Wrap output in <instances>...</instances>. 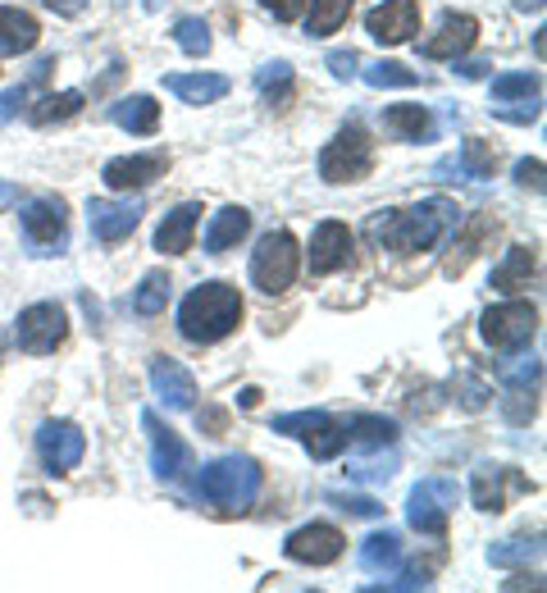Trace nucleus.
<instances>
[{"instance_id":"ddd939ff","label":"nucleus","mask_w":547,"mask_h":593,"mask_svg":"<svg viewBox=\"0 0 547 593\" xmlns=\"http://www.w3.org/2000/svg\"><path fill=\"white\" fill-rule=\"evenodd\" d=\"M165 169H169V156L151 152V156H119V160H109L101 178H105L109 193H137V188H146V183H156Z\"/></svg>"},{"instance_id":"09e8293b","label":"nucleus","mask_w":547,"mask_h":593,"mask_svg":"<svg viewBox=\"0 0 547 593\" xmlns=\"http://www.w3.org/2000/svg\"><path fill=\"white\" fill-rule=\"evenodd\" d=\"M516 178L525 183V188L543 193V160H520V165H516Z\"/></svg>"},{"instance_id":"f704fd0d","label":"nucleus","mask_w":547,"mask_h":593,"mask_svg":"<svg viewBox=\"0 0 547 593\" xmlns=\"http://www.w3.org/2000/svg\"><path fill=\"white\" fill-rule=\"evenodd\" d=\"M461 169H465V178H493V169H497V152L488 142H480V137H470L465 146H461Z\"/></svg>"},{"instance_id":"423d86ee","label":"nucleus","mask_w":547,"mask_h":593,"mask_svg":"<svg viewBox=\"0 0 547 593\" xmlns=\"http://www.w3.org/2000/svg\"><path fill=\"white\" fill-rule=\"evenodd\" d=\"M538 333V306L529 302H502L484 311V343L497 352H516Z\"/></svg>"},{"instance_id":"39448f33","label":"nucleus","mask_w":547,"mask_h":593,"mask_svg":"<svg viewBox=\"0 0 547 593\" xmlns=\"http://www.w3.org/2000/svg\"><path fill=\"white\" fill-rule=\"evenodd\" d=\"M375 169V146L356 124H347L334 142L319 152V178L324 183H360Z\"/></svg>"},{"instance_id":"9b49d317","label":"nucleus","mask_w":547,"mask_h":593,"mask_svg":"<svg viewBox=\"0 0 547 593\" xmlns=\"http://www.w3.org/2000/svg\"><path fill=\"white\" fill-rule=\"evenodd\" d=\"M343 548H347V539L334 526H302L297 534H287V543H283L287 558L302 562V566H328V562H338Z\"/></svg>"},{"instance_id":"a18cd8bd","label":"nucleus","mask_w":547,"mask_h":593,"mask_svg":"<svg viewBox=\"0 0 547 593\" xmlns=\"http://www.w3.org/2000/svg\"><path fill=\"white\" fill-rule=\"evenodd\" d=\"M488 397H493V393H488L480 379H470V375L461 379V406H465V412H484Z\"/></svg>"},{"instance_id":"ea45409f","label":"nucleus","mask_w":547,"mask_h":593,"mask_svg":"<svg viewBox=\"0 0 547 593\" xmlns=\"http://www.w3.org/2000/svg\"><path fill=\"white\" fill-rule=\"evenodd\" d=\"M365 83H370V87H411L415 73L401 69V64H392V60H379V64L365 69Z\"/></svg>"},{"instance_id":"a19ab883","label":"nucleus","mask_w":547,"mask_h":593,"mask_svg":"<svg viewBox=\"0 0 547 593\" xmlns=\"http://www.w3.org/2000/svg\"><path fill=\"white\" fill-rule=\"evenodd\" d=\"M392 470H397V452L370 457V461H351V466H347V475L360 479V485H383V479H392Z\"/></svg>"},{"instance_id":"c85d7f7f","label":"nucleus","mask_w":547,"mask_h":593,"mask_svg":"<svg viewBox=\"0 0 547 593\" xmlns=\"http://www.w3.org/2000/svg\"><path fill=\"white\" fill-rule=\"evenodd\" d=\"M347 438H356L360 448H375V452L392 448V443H397V420H388V416H356Z\"/></svg>"},{"instance_id":"bb28decb","label":"nucleus","mask_w":547,"mask_h":593,"mask_svg":"<svg viewBox=\"0 0 547 593\" xmlns=\"http://www.w3.org/2000/svg\"><path fill=\"white\" fill-rule=\"evenodd\" d=\"M543 558V539L534 534H520V539H502V543H493L488 548V562L493 566H529V562H538Z\"/></svg>"},{"instance_id":"4468645a","label":"nucleus","mask_w":547,"mask_h":593,"mask_svg":"<svg viewBox=\"0 0 547 593\" xmlns=\"http://www.w3.org/2000/svg\"><path fill=\"white\" fill-rule=\"evenodd\" d=\"M141 215H146L141 201H105L101 197V201L87 206V225H92V233L101 242H124L141 225Z\"/></svg>"},{"instance_id":"6e6d98bb","label":"nucleus","mask_w":547,"mask_h":593,"mask_svg":"<svg viewBox=\"0 0 547 593\" xmlns=\"http://www.w3.org/2000/svg\"><path fill=\"white\" fill-rule=\"evenodd\" d=\"M516 10H525V14L534 10V14H538V10H543V0H516Z\"/></svg>"},{"instance_id":"393cba45","label":"nucleus","mask_w":547,"mask_h":593,"mask_svg":"<svg viewBox=\"0 0 547 593\" xmlns=\"http://www.w3.org/2000/svg\"><path fill=\"white\" fill-rule=\"evenodd\" d=\"M109 119H115L119 128H128V133H137V137H146V133H156V124H160V105L151 96H124V101L109 105Z\"/></svg>"},{"instance_id":"9d476101","label":"nucleus","mask_w":547,"mask_h":593,"mask_svg":"<svg viewBox=\"0 0 547 593\" xmlns=\"http://www.w3.org/2000/svg\"><path fill=\"white\" fill-rule=\"evenodd\" d=\"M36 452H42L51 475H69V470H78V461L87 452V438H83L78 425H69V420H46L42 434H36Z\"/></svg>"},{"instance_id":"20e7f679","label":"nucleus","mask_w":547,"mask_h":593,"mask_svg":"<svg viewBox=\"0 0 547 593\" xmlns=\"http://www.w3.org/2000/svg\"><path fill=\"white\" fill-rule=\"evenodd\" d=\"M297 270H302V247H297V238H292L287 229L265 233L261 242H255V251H251V283L261 292H270V296L287 292L292 279H297Z\"/></svg>"},{"instance_id":"864d4df0","label":"nucleus","mask_w":547,"mask_h":593,"mask_svg":"<svg viewBox=\"0 0 547 593\" xmlns=\"http://www.w3.org/2000/svg\"><path fill=\"white\" fill-rule=\"evenodd\" d=\"M19 201V188H14V183H6V178H0V210H10Z\"/></svg>"},{"instance_id":"2eb2a0df","label":"nucleus","mask_w":547,"mask_h":593,"mask_svg":"<svg viewBox=\"0 0 547 593\" xmlns=\"http://www.w3.org/2000/svg\"><path fill=\"white\" fill-rule=\"evenodd\" d=\"M151 384L160 393V402L169 406V412H192V402H197V379H192V370L173 361V356H156L151 361Z\"/></svg>"},{"instance_id":"de8ad7c7","label":"nucleus","mask_w":547,"mask_h":593,"mask_svg":"<svg viewBox=\"0 0 547 593\" xmlns=\"http://www.w3.org/2000/svg\"><path fill=\"white\" fill-rule=\"evenodd\" d=\"M261 6L274 14V19H283V23H292V19H297L302 14V6H306V0H261Z\"/></svg>"},{"instance_id":"f3484780","label":"nucleus","mask_w":547,"mask_h":593,"mask_svg":"<svg viewBox=\"0 0 547 593\" xmlns=\"http://www.w3.org/2000/svg\"><path fill=\"white\" fill-rule=\"evenodd\" d=\"M351 261V229L338 225V219H324V225L311 233V270L315 274H334Z\"/></svg>"},{"instance_id":"79ce46f5","label":"nucleus","mask_w":547,"mask_h":593,"mask_svg":"<svg viewBox=\"0 0 547 593\" xmlns=\"http://www.w3.org/2000/svg\"><path fill=\"white\" fill-rule=\"evenodd\" d=\"M493 115L506 124H529V119H538V101H497Z\"/></svg>"},{"instance_id":"8fccbe9b","label":"nucleus","mask_w":547,"mask_h":593,"mask_svg":"<svg viewBox=\"0 0 547 593\" xmlns=\"http://www.w3.org/2000/svg\"><path fill=\"white\" fill-rule=\"evenodd\" d=\"M23 101H28V87H10L6 96H0V124H10V115H14Z\"/></svg>"},{"instance_id":"a878e982","label":"nucleus","mask_w":547,"mask_h":593,"mask_svg":"<svg viewBox=\"0 0 547 593\" xmlns=\"http://www.w3.org/2000/svg\"><path fill=\"white\" fill-rule=\"evenodd\" d=\"M360 566L365 571H383V575H392L397 566H401V534L397 530H379V534H370L360 543Z\"/></svg>"},{"instance_id":"49530a36","label":"nucleus","mask_w":547,"mask_h":593,"mask_svg":"<svg viewBox=\"0 0 547 593\" xmlns=\"http://www.w3.org/2000/svg\"><path fill=\"white\" fill-rule=\"evenodd\" d=\"M356 64H360L356 51H334V55H328V69H334L338 79H356Z\"/></svg>"},{"instance_id":"72a5a7b5","label":"nucleus","mask_w":547,"mask_h":593,"mask_svg":"<svg viewBox=\"0 0 547 593\" xmlns=\"http://www.w3.org/2000/svg\"><path fill=\"white\" fill-rule=\"evenodd\" d=\"M302 438H306V448H311V457H315V461H328V457H338V452L347 448V429H338L334 420L311 425Z\"/></svg>"},{"instance_id":"b1692460","label":"nucleus","mask_w":547,"mask_h":593,"mask_svg":"<svg viewBox=\"0 0 547 593\" xmlns=\"http://www.w3.org/2000/svg\"><path fill=\"white\" fill-rule=\"evenodd\" d=\"M246 233H251V215H246L242 206H224V210L210 219V229H206V251H210V256H224V251L238 247Z\"/></svg>"},{"instance_id":"473e14b6","label":"nucleus","mask_w":547,"mask_h":593,"mask_svg":"<svg viewBox=\"0 0 547 593\" xmlns=\"http://www.w3.org/2000/svg\"><path fill=\"white\" fill-rule=\"evenodd\" d=\"M497 101H543L538 73H502V79H493V105Z\"/></svg>"},{"instance_id":"c756f323","label":"nucleus","mask_w":547,"mask_h":593,"mask_svg":"<svg viewBox=\"0 0 547 593\" xmlns=\"http://www.w3.org/2000/svg\"><path fill=\"white\" fill-rule=\"evenodd\" d=\"M351 14V0H311V19L306 32L311 37H334Z\"/></svg>"},{"instance_id":"aec40b11","label":"nucleus","mask_w":547,"mask_h":593,"mask_svg":"<svg viewBox=\"0 0 547 593\" xmlns=\"http://www.w3.org/2000/svg\"><path fill=\"white\" fill-rule=\"evenodd\" d=\"M64 219H69V210H64L60 197H36L23 210V229H28L32 242H60L64 238Z\"/></svg>"},{"instance_id":"603ef678","label":"nucleus","mask_w":547,"mask_h":593,"mask_svg":"<svg viewBox=\"0 0 547 593\" xmlns=\"http://www.w3.org/2000/svg\"><path fill=\"white\" fill-rule=\"evenodd\" d=\"M197 420H201V429H210V434H224V425H229L224 412H201Z\"/></svg>"},{"instance_id":"0eeeda50","label":"nucleus","mask_w":547,"mask_h":593,"mask_svg":"<svg viewBox=\"0 0 547 593\" xmlns=\"http://www.w3.org/2000/svg\"><path fill=\"white\" fill-rule=\"evenodd\" d=\"M64 333H69V315H64V306H55V302H36V306H28V311L19 315V324H14L19 347L32 352V356L55 352V347L64 343Z\"/></svg>"},{"instance_id":"f8f14e48","label":"nucleus","mask_w":547,"mask_h":593,"mask_svg":"<svg viewBox=\"0 0 547 593\" xmlns=\"http://www.w3.org/2000/svg\"><path fill=\"white\" fill-rule=\"evenodd\" d=\"M365 28H370L375 42L401 46V42H411V32L420 28V6H415V0H383L379 10H370Z\"/></svg>"},{"instance_id":"412c9836","label":"nucleus","mask_w":547,"mask_h":593,"mask_svg":"<svg viewBox=\"0 0 547 593\" xmlns=\"http://www.w3.org/2000/svg\"><path fill=\"white\" fill-rule=\"evenodd\" d=\"M36 37H42V28H36L28 10L0 6V55H28L36 46Z\"/></svg>"},{"instance_id":"7ed1b4c3","label":"nucleus","mask_w":547,"mask_h":593,"mask_svg":"<svg viewBox=\"0 0 547 593\" xmlns=\"http://www.w3.org/2000/svg\"><path fill=\"white\" fill-rule=\"evenodd\" d=\"M261 485H265V470L255 466L251 457H219V461H210V466L201 470L197 493H201L210 507H219V511L233 516V511H246V507L255 502Z\"/></svg>"},{"instance_id":"2f4dec72","label":"nucleus","mask_w":547,"mask_h":593,"mask_svg":"<svg viewBox=\"0 0 547 593\" xmlns=\"http://www.w3.org/2000/svg\"><path fill=\"white\" fill-rule=\"evenodd\" d=\"M169 288H173V283H169V274H165V270L146 274V279H141V288L133 292V311H137V315H160V311L169 306Z\"/></svg>"},{"instance_id":"4be33fe9","label":"nucleus","mask_w":547,"mask_h":593,"mask_svg":"<svg viewBox=\"0 0 547 593\" xmlns=\"http://www.w3.org/2000/svg\"><path fill=\"white\" fill-rule=\"evenodd\" d=\"M165 87L178 101H188V105H210L219 96H229V79H224V73H169Z\"/></svg>"},{"instance_id":"f257e3e1","label":"nucleus","mask_w":547,"mask_h":593,"mask_svg":"<svg viewBox=\"0 0 547 593\" xmlns=\"http://www.w3.org/2000/svg\"><path fill=\"white\" fill-rule=\"evenodd\" d=\"M456 219H461L456 201L433 197V201H420L415 210H383V219H375V238L397 256H415V251H429L443 233H452Z\"/></svg>"},{"instance_id":"7c9ffc66","label":"nucleus","mask_w":547,"mask_h":593,"mask_svg":"<svg viewBox=\"0 0 547 593\" xmlns=\"http://www.w3.org/2000/svg\"><path fill=\"white\" fill-rule=\"evenodd\" d=\"M383 124H388L397 137L420 142V137L429 133V110H424V105H388V110H383Z\"/></svg>"},{"instance_id":"a211bd4d","label":"nucleus","mask_w":547,"mask_h":593,"mask_svg":"<svg viewBox=\"0 0 547 593\" xmlns=\"http://www.w3.org/2000/svg\"><path fill=\"white\" fill-rule=\"evenodd\" d=\"M474 37H480V23H474L470 14H448V19H443V32L429 37L420 51H424L429 60H456V55H465V51L474 46Z\"/></svg>"},{"instance_id":"3c124183","label":"nucleus","mask_w":547,"mask_h":593,"mask_svg":"<svg viewBox=\"0 0 547 593\" xmlns=\"http://www.w3.org/2000/svg\"><path fill=\"white\" fill-rule=\"evenodd\" d=\"M46 10H55L60 19H73V14H83L87 10V0H42Z\"/></svg>"},{"instance_id":"c9c22d12","label":"nucleus","mask_w":547,"mask_h":593,"mask_svg":"<svg viewBox=\"0 0 547 593\" xmlns=\"http://www.w3.org/2000/svg\"><path fill=\"white\" fill-rule=\"evenodd\" d=\"M438 566H443V552H429V558H415L407 571H397V575L388 580V589H429V584H433V575H438Z\"/></svg>"},{"instance_id":"5fc2aeb1","label":"nucleus","mask_w":547,"mask_h":593,"mask_svg":"<svg viewBox=\"0 0 547 593\" xmlns=\"http://www.w3.org/2000/svg\"><path fill=\"white\" fill-rule=\"evenodd\" d=\"M238 402H242V406H255V402H261V388H242Z\"/></svg>"},{"instance_id":"1a4fd4ad","label":"nucleus","mask_w":547,"mask_h":593,"mask_svg":"<svg viewBox=\"0 0 547 593\" xmlns=\"http://www.w3.org/2000/svg\"><path fill=\"white\" fill-rule=\"evenodd\" d=\"M141 429L151 434V466H156L160 479H182V475H192V470H197L192 448H188V443H182L169 425H160L156 412H141Z\"/></svg>"},{"instance_id":"c03bdc74","label":"nucleus","mask_w":547,"mask_h":593,"mask_svg":"<svg viewBox=\"0 0 547 593\" xmlns=\"http://www.w3.org/2000/svg\"><path fill=\"white\" fill-rule=\"evenodd\" d=\"M328 502H334L338 511H347V516H383V507H379L375 498H347V493H334Z\"/></svg>"},{"instance_id":"5701e85b","label":"nucleus","mask_w":547,"mask_h":593,"mask_svg":"<svg viewBox=\"0 0 547 593\" xmlns=\"http://www.w3.org/2000/svg\"><path fill=\"white\" fill-rule=\"evenodd\" d=\"M538 279V247H511L506 261L493 270V288L497 292H520Z\"/></svg>"},{"instance_id":"6e6552de","label":"nucleus","mask_w":547,"mask_h":593,"mask_svg":"<svg viewBox=\"0 0 547 593\" xmlns=\"http://www.w3.org/2000/svg\"><path fill=\"white\" fill-rule=\"evenodd\" d=\"M456 498H461V489L452 485V479H443V475H433V479H424V485L411 493V507H407V516H411V526L420 530V534H443L448 530V511L456 507Z\"/></svg>"},{"instance_id":"37998d69","label":"nucleus","mask_w":547,"mask_h":593,"mask_svg":"<svg viewBox=\"0 0 547 593\" xmlns=\"http://www.w3.org/2000/svg\"><path fill=\"white\" fill-rule=\"evenodd\" d=\"M319 420H328V412H292V416H278L274 420V434H306Z\"/></svg>"},{"instance_id":"dca6fc26","label":"nucleus","mask_w":547,"mask_h":593,"mask_svg":"<svg viewBox=\"0 0 547 593\" xmlns=\"http://www.w3.org/2000/svg\"><path fill=\"white\" fill-rule=\"evenodd\" d=\"M529 489V479H520L516 470H506V466H480L470 479V498L480 511H502L506 507V493H525Z\"/></svg>"},{"instance_id":"4c0bfd02","label":"nucleus","mask_w":547,"mask_h":593,"mask_svg":"<svg viewBox=\"0 0 547 593\" xmlns=\"http://www.w3.org/2000/svg\"><path fill=\"white\" fill-rule=\"evenodd\" d=\"M538 388H506V397H502V412H506V420L511 425H529L534 420V412H538Z\"/></svg>"},{"instance_id":"cd10ccee","label":"nucleus","mask_w":547,"mask_h":593,"mask_svg":"<svg viewBox=\"0 0 547 593\" xmlns=\"http://www.w3.org/2000/svg\"><path fill=\"white\" fill-rule=\"evenodd\" d=\"M83 110V92H55V96H42L32 110H28V119L32 124H64V119H73Z\"/></svg>"},{"instance_id":"e433bc0d","label":"nucleus","mask_w":547,"mask_h":593,"mask_svg":"<svg viewBox=\"0 0 547 593\" xmlns=\"http://www.w3.org/2000/svg\"><path fill=\"white\" fill-rule=\"evenodd\" d=\"M173 42H178V51H188L192 60H201V55H210V28L201 19H178L173 23Z\"/></svg>"},{"instance_id":"58836bf2","label":"nucleus","mask_w":547,"mask_h":593,"mask_svg":"<svg viewBox=\"0 0 547 593\" xmlns=\"http://www.w3.org/2000/svg\"><path fill=\"white\" fill-rule=\"evenodd\" d=\"M255 87H261V96H265V101H274V105H278V101L287 96V87H292V69H287L283 60H278V64H265L261 73H255Z\"/></svg>"},{"instance_id":"f03ea898","label":"nucleus","mask_w":547,"mask_h":593,"mask_svg":"<svg viewBox=\"0 0 547 593\" xmlns=\"http://www.w3.org/2000/svg\"><path fill=\"white\" fill-rule=\"evenodd\" d=\"M238 320H242V296L229 283H201L182 296V306H178V329H182L188 343L229 339V333L238 329Z\"/></svg>"},{"instance_id":"6ab92c4d","label":"nucleus","mask_w":547,"mask_h":593,"mask_svg":"<svg viewBox=\"0 0 547 593\" xmlns=\"http://www.w3.org/2000/svg\"><path fill=\"white\" fill-rule=\"evenodd\" d=\"M197 225H201V206H197V201L169 210V215H165V225L156 229V251H165V256H182V251L192 247Z\"/></svg>"}]
</instances>
